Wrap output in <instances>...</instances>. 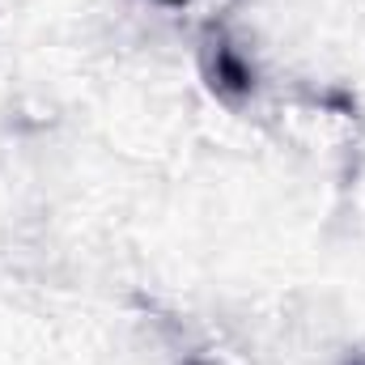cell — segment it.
Wrapping results in <instances>:
<instances>
[{
	"instance_id": "3957f363",
	"label": "cell",
	"mask_w": 365,
	"mask_h": 365,
	"mask_svg": "<svg viewBox=\"0 0 365 365\" xmlns=\"http://www.w3.org/2000/svg\"><path fill=\"white\" fill-rule=\"evenodd\" d=\"M357 365H365V361H357Z\"/></svg>"
},
{
	"instance_id": "7a4b0ae2",
	"label": "cell",
	"mask_w": 365,
	"mask_h": 365,
	"mask_svg": "<svg viewBox=\"0 0 365 365\" xmlns=\"http://www.w3.org/2000/svg\"><path fill=\"white\" fill-rule=\"evenodd\" d=\"M158 4H187V0H158Z\"/></svg>"
},
{
	"instance_id": "6da1fadb",
	"label": "cell",
	"mask_w": 365,
	"mask_h": 365,
	"mask_svg": "<svg viewBox=\"0 0 365 365\" xmlns=\"http://www.w3.org/2000/svg\"><path fill=\"white\" fill-rule=\"evenodd\" d=\"M204 73H208V86L221 93L225 102H242L255 90V73L251 64L238 56V47L225 38V34H212L208 47H204Z\"/></svg>"
}]
</instances>
